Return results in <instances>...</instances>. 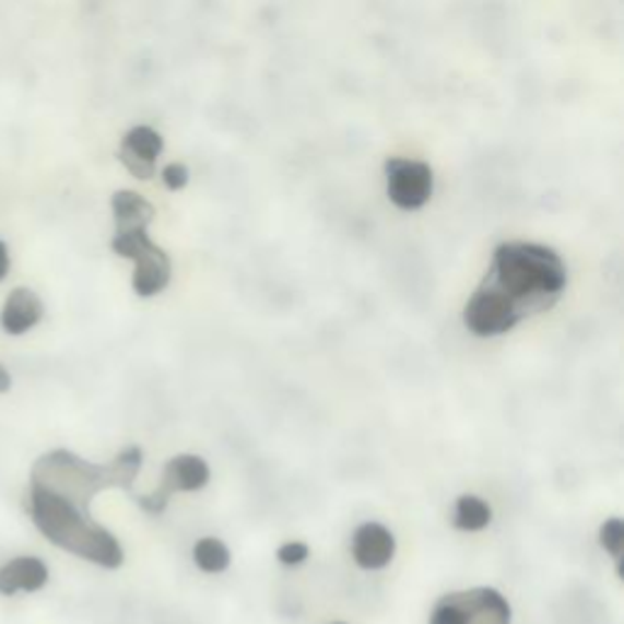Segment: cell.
Listing matches in <instances>:
<instances>
[{"label":"cell","mask_w":624,"mask_h":624,"mask_svg":"<svg viewBox=\"0 0 624 624\" xmlns=\"http://www.w3.org/2000/svg\"><path fill=\"white\" fill-rule=\"evenodd\" d=\"M568 283L564 259L552 247L534 242H505L493 254V263L479 289L493 293L517 320L544 313L562 298Z\"/></svg>","instance_id":"obj_1"},{"label":"cell","mask_w":624,"mask_h":624,"mask_svg":"<svg viewBox=\"0 0 624 624\" xmlns=\"http://www.w3.org/2000/svg\"><path fill=\"white\" fill-rule=\"evenodd\" d=\"M142 449L127 447L110 463H93L69 449H51L32 463L30 485L91 515V503L108 488L130 491L142 469Z\"/></svg>","instance_id":"obj_2"},{"label":"cell","mask_w":624,"mask_h":624,"mask_svg":"<svg viewBox=\"0 0 624 624\" xmlns=\"http://www.w3.org/2000/svg\"><path fill=\"white\" fill-rule=\"evenodd\" d=\"M27 513L39 534L55 546L103 568H120L125 552L118 537L105 530L91 515L42 488L27 493Z\"/></svg>","instance_id":"obj_3"},{"label":"cell","mask_w":624,"mask_h":624,"mask_svg":"<svg viewBox=\"0 0 624 624\" xmlns=\"http://www.w3.org/2000/svg\"><path fill=\"white\" fill-rule=\"evenodd\" d=\"M110 247L118 257L134 261L132 289L142 298H152V295L162 293L172 281V259L150 239L146 227L115 229Z\"/></svg>","instance_id":"obj_4"},{"label":"cell","mask_w":624,"mask_h":624,"mask_svg":"<svg viewBox=\"0 0 624 624\" xmlns=\"http://www.w3.org/2000/svg\"><path fill=\"white\" fill-rule=\"evenodd\" d=\"M510 602L495 588H471L444 596L429 615V624H510Z\"/></svg>","instance_id":"obj_5"},{"label":"cell","mask_w":624,"mask_h":624,"mask_svg":"<svg viewBox=\"0 0 624 624\" xmlns=\"http://www.w3.org/2000/svg\"><path fill=\"white\" fill-rule=\"evenodd\" d=\"M210 481V467L205 459L196 457V454H181L166 463L164 479L158 483V488L150 495H137V503L144 513L162 515L168 505V498L174 493H190L205 488Z\"/></svg>","instance_id":"obj_6"},{"label":"cell","mask_w":624,"mask_h":624,"mask_svg":"<svg viewBox=\"0 0 624 624\" xmlns=\"http://www.w3.org/2000/svg\"><path fill=\"white\" fill-rule=\"evenodd\" d=\"M388 198L400 210H420L427 205L435 188V174L429 164L415 158H388L386 162Z\"/></svg>","instance_id":"obj_7"},{"label":"cell","mask_w":624,"mask_h":624,"mask_svg":"<svg viewBox=\"0 0 624 624\" xmlns=\"http://www.w3.org/2000/svg\"><path fill=\"white\" fill-rule=\"evenodd\" d=\"M164 152V137L146 125H137L122 137L118 158L134 178L150 181L156 174V158Z\"/></svg>","instance_id":"obj_8"},{"label":"cell","mask_w":624,"mask_h":624,"mask_svg":"<svg viewBox=\"0 0 624 624\" xmlns=\"http://www.w3.org/2000/svg\"><path fill=\"white\" fill-rule=\"evenodd\" d=\"M352 556L354 562L366 570L386 568L396 556L393 532L378 522L362 525L352 539Z\"/></svg>","instance_id":"obj_9"},{"label":"cell","mask_w":624,"mask_h":624,"mask_svg":"<svg viewBox=\"0 0 624 624\" xmlns=\"http://www.w3.org/2000/svg\"><path fill=\"white\" fill-rule=\"evenodd\" d=\"M42 317H45V303L39 301V295L25 285H17L8 293L3 310H0V327L5 334L20 337L37 327Z\"/></svg>","instance_id":"obj_10"},{"label":"cell","mask_w":624,"mask_h":624,"mask_svg":"<svg viewBox=\"0 0 624 624\" xmlns=\"http://www.w3.org/2000/svg\"><path fill=\"white\" fill-rule=\"evenodd\" d=\"M49 568L39 556H17L0 566V596L13 598L17 593H37L47 586Z\"/></svg>","instance_id":"obj_11"},{"label":"cell","mask_w":624,"mask_h":624,"mask_svg":"<svg viewBox=\"0 0 624 624\" xmlns=\"http://www.w3.org/2000/svg\"><path fill=\"white\" fill-rule=\"evenodd\" d=\"M115 229H130V227H150L154 220V205L144 200L134 190H118L110 200Z\"/></svg>","instance_id":"obj_12"},{"label":"cell","mask_w":624,"mask_h":624,"mask_svg":"<svg viewBox=\"0 0 624 624\" xmlns=\"http://www.w3.org/2000/svg\"><path fill=\"white\" fill-rule=\"evenodd\" d=\"M493 520L491 505L479 495H461L454 505V527L461 532H481Z\"/></svg>","instance_id":"obj_13"},{"label":"cell","mask_w":624,"mask_h":624,"mask_svg":"<svg viewBox=\"0 0 624 624\" xmlns=\"http://www.w3.org/2000/svg\"><path fill=\"white\" fill-rule=\"evenodd\" d=\"M193 562L203 574H222L229 566V549L215 537H203L193 546Z\"/></svg>","instance_id":"obj_14"},{"label":"cell","mask_w":624,"mask_h":624,"mask_svg":"<svg viewBox=\"0 0 624 624\" xmlns=\"http://www.w3.org/2000/svg\"><path fill=\"white\" fill-rule=\"evenodd\" d=\"M600 546L605 552L622 562V546H624V522L620 517H610V520L600 527Z\"/></svg>","instance_id":"obj_15"},{"label":"cell","mask_w":624,"mask_h":624,"mask_svg":"<svg viewBox=\"0 0 624 624\" xmlns=\"http://www.w3.org/2000/svg\"><path fill=\"white\" fill-rule=\"evenodd\" d=\"M276 556H279V562L285 566H298L310 556V549H308V544H303V542H289L279 549Z\"/></svg>","instance_id":"obj_16"},{"label":"cell","mask_w":624,"mask_h":624,"mask_svg":"<svg viewBox=\"0 0 624 624\" xmlns=\"http://www.w3.org/2000/svg\"><path fill=\"white\" fill-rule=\"evenodd\" d=\"M162 178H164V186L168 190H181L188 186V178H190V172H188V166L186 164H168L164 166V172H162Z\"/></svg>","instance_id":"obj_17"},{"label":"cell","mask_w":624,"mask_h":624,"mask_svg":"<svg viewBox=\"0 0 624 624\" xmlns=\"http://www.w3.org/2000/svg\"><path fill=\"white\" fill-rule=\"evenodd\" d=\"M8 271H10V251L5 242L0 239V283L8 279Z\"/></svg>","instance_id":"obj_18"},{"label":"cell","mask_w":624,"mask_h":624,"mask_svg":"<svg viewBox=\"0 0 624 624\" xmlns=\"http://www.w3.org/2000/svg\"><path fill=\"white\" fill-rule=\"evenodd\" d=\"M10 388H13V378H10L8 368L0 364V393H8Z\"/></svg>","instance_id":"obj_19"},{"label":"cell","mask_w":624,"mask_h":624,"mask_svg":"<svg viewBox=\"0 0 624 624\" xmlns=\"http://www.w3.org/2000/svg\"><path fill=\"white\" fill-rule=\"evenodd\" d=\"M332 624H344V622H332Z\"/></svg>","instance_id":"obj_20"}]
</instances>
